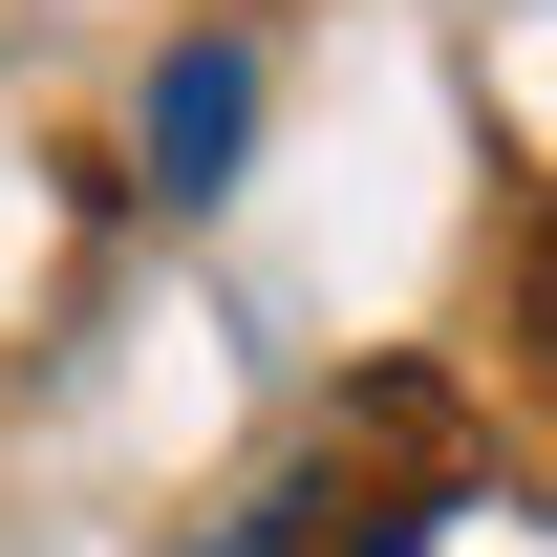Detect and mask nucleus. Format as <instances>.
<instances>
[{
    "mask_svg": "<svg viewBox=\"0 0 557 557\" xmlns=\"http://www.w3.org/2000/svg\"><path fill=\"white\" fill-rule=\"evenodd\" d=\"M429 515H472V408H450L429 364H364L344 429L278 472L258 557H429Z\"/></svg>",
    "mask_w": 557,
    "mask_h": 557,
    "instance_id": "1",
    "label": "nucleus"
},
{
    "mask_svg": "<svg viewBox=\"0 0 557 557\" xmlns=\"http://www.w3.org/2000/svg\"><path fill=\"white\" fill-rule=\"evenodd\" d=\"M515 322H536V364H557V194H536V236H515Z\"/></svg>",
    "mask_w": 557,
    "mask_h": 557,
    "instance_id": "2",
    "label": "nucleus"
}]
</instances>
